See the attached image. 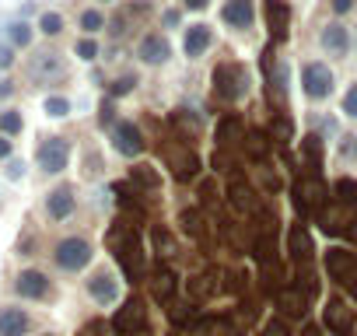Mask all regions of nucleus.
Returning a JSON list of instances; mask_svg holds the SVG:
<instances>
[{"mask_svg":"<svg viewBox=\"0 0 357 336\" xmlns=\"http://www.w3.org/2000/svg\"><path fill=\"white\" fill-rule=\"evenodd\" d=\"M214 91H218V98H225V102L245 98V95H249V70H245L242 63H235V60L218 63V70H214Z\"/></svg>","mask_w":357,"mask_h":336,"instance_id":"obj_1","label":"nucleus"},{"mask_svg":"<svg viewBox=\"0 0 357 336\" xmlns=\"http://www.w3.org/2000/svg\"><path fill=\"white\" fill-rule=\"evenodd\" d=\"M67 60L56 53V49H39L32 60H29V77L36 84H63L67 81Z\"/></svg>","mask_w":357,"mask_h":336,"instance_id":"obj_2","label":"nucleus"},{"mask_svg":"<svg viewBox=\"0 0 357 336\" xmlns=\"http://www.w3.org/2000/svg\"><path fill=\"white\" fill-rule=\"evenodd\" d=\"M91 256H95V252H91V242H88V238H77V235L56 242V249H53V263H56L60 270H67V273L84 270V266L91 263Z\"/></svg>","mask_w":357,"mask_h":336,"instance_id":"obj_3","label":"nucleus"},{"mask_svg":"<svg viewBox=\"0 0 357 336\" xmlns=\"http://www.w3.org/2000/svg\"><path fill=\"white\" fill-rule=\"evenodd\" d=\"M333 84H336V77H333V70L326 63L312 60V63L301 67V88H305L308 98H315V102L319 98H329L333 95Z\"/></svg>","mask_w":357,"mask_h":336,"instance_id":"obj_4","label":"nucleus"},{"mask_svg":"<svg viewBox=\"0 0 357 336\" xmlns=\"http://www.w3.org/2000/svg\"><path fill=\"white\" fill-rule=\"evenodd\" d=\"M70 161V144L63 137H50L39 144V168L46 176H60Z\"/></svg>","mask_w":357,"mask_h":336,"instance_id":"obj_5","label":"nucleus"},{"mask_svg":"<svg viewBox=\"0 0 357 336\" xmlns=\"http://www.w3.org/2000/svg\"><path fill=\"white\" fill-rule=\"evenodd\" d=\"M326 270L333 280L347 284V287H357V252L350 249H329L326 252Z\"/></svg>","mask_w":357,"mask_h":336,"instance_id":"obj_6","label":"nucleus"},{"mask_svg":"<svg viewBox=\"0 0 357 336\" xmlns=\"http://www.w3.org/2000/svg\"><path fill=\"white\" fill-rule=\"evenodd\" d=\"M15 291H18L22 298L43 301V298H50V294H53V284H50V277H46V273H39V270H22V273L15 277Z\"/></svg>","mask_w":357,"mask_h":336,"instance_id":"obj_7","label":"nucleus"},{"mask_svg":"<svg viewBox=\"0 0 357 336\" xmlns=\"http://www.w3.org/2000/svg\"><path fill=\"white\" fill-rule=\"evenodd\" d=\"M137 56H140L144 63L158 67V63H168V56H172V46H168V39H165L161 32H151V36H144V39H140V46H137Z\"/></svg>","mask_w":357,"mask_h":336,"instance_id":"obj_8","label":"nucleus"},{"mask_svg":"<svg viewBox=\"0 0 357 336\" xmlns=\"http://www.w3.org/2000/svg\"><path fill=\"white\" fill-rule=\"evenodd\" d=\"M165 158H168V165H172L175 179H193V176H197V168H200V161H197V154L190 151V144H183V147H168Z\"/></svg>","mask_w":357,"mask_h":336,"instance_id":"obj_9","label":"nucleus"},{"mask_svg":"<svg viewBox=\"0 0 357 336\" xmlns=\"http://www.w3.org/2000/svg\"><path fill=\"white\" fill-rule=\"evenodd\" d=\"M112 147H116L119 154L133 158V154L144 151V137H140V130H137L133 123H116V126H112Z\"/></svg>","mask_w":357,"mask_h":336,"instance_id":"obj_10","label":"nucleus"},{"mask_svg":"<svg viewBox=\"0 0 357 336\" xmlns=\"http://www.w3.org/2000/svg\"><path fill=\"white\" fill-rule=\"evenodd\" d=\"M74 207H77V197H74L70 186H60V190H53V193L46 197V214H50V221H67V217L74 214Z\"/></svg>","mask_w":357,"mask_h":336,"instance_id":"obj_11","label":"nucleus"},{"mask_svg":"<svg viewBox=\"0 0 357 336\" xmlns=\"http://www.w3.org/2000/svg\"><path fill=\"white\" fill-rule=\"evenodd\" d=\"M88 294H91L98 305H112V301L119 298V284H116V277H112L109 270H98V273L88 280Z\"/></svg>","mask_w":357,"mask_h":336,"instance_id":"obj_12","label":"nucleus"},{"mask_svg":"<svg viewBox=\"0 0 357 336\" xmlns=\"http://www.w3.org/2000/svg\"><path fill=\"white\" fill-rule=\"evenodd\" d=\"M211 43H214L211 25H190V29H186V39H183V49H186L190 60H197V56H204V53L211 49Z\"/></svg>","mask_w":357,"mask_h":336,"instance_id":"obj_13","label":"nucleus"},{"mask_svg":"<svg viewBox=\"0 0 357 336\" xmlns=\"http://www.w3.org/2000/svg\"><path fill=\"white\" fill-rule=\"evenodd\" d=\"M319 46H322L329 56H347V53H350V36H347L343 25H326V29L319 32Z\"/></svg>","mask_w":357,"mask_h":336,"instance_id":"obj_14","label":"nucleus"},{"mask_svg":"<svg viewBox=\"0 0 357 336\" xmlns=\"http://www.w3.org/2000/svg\"><path fill=\"white\" fill-rule=\"evenodd\" d=\"M266 25L273 32V39H287L291 32V8L284 0H266Z\"/></svg>","mask_w":357,"mask_h":336,"instance_id":"obj_15","label":"nucleus"},{"mask_svg":"<svg viewBox=\"0 0 357 336\" xmlns=\"http://www.w3.org/2000/svg\"><path fill=\"white\" fill-rule=\"evenodd\" d=\"M294 193H298V207H301V211H319V204L326 200V186H322V179H319V176L301 179Z\"/></svg>","mask_w":357,"mask_h":336,"instance_id":"obj_16","label":"nucleus"},{"mask_svg":"<svg viewBox=\"0 0 357 336\" xmlns=\"http://www.w3.org/2000/svg\"><path fill=\"white\" fill-rule=\"evenodd\" d=\"M32 326L29 312L22 308H0V336H25Z\"/></svg>","mask_w":357,"mask_h":336,"instance_id":"obj_17","label":"nucleus"},{"mask_svg":"<svg viewBox=\"0 0 357 336\" xmlns=\"http://www.w3.org/2000/svg\"><path fill=\"white\" fill-rule=\"evenodd\" d=\"M266 70H270V91H277V98H287V63L280 56H273V49L266 53Z\"/></svg>","mask_w":357,"mask_h":336,"instance_id":"obj_18","label":"nucleus"},{"mask_svg":"<svg viewBox=\"0 0 357 336\" xmlns=\"http://www.w3.org/2000/svg\"><path fill=\"white\" fill-rule=\"evenodd\" d=\"M221 15H225V22L235 25V29H249V25H252V4H249V0H228Z\"/></svg>","mask_w":357,"mask_h":336,"instance_id":"obj_19","label":"nucleus"},{"mask_svg":"<svg viewBox=\"0 0 357 336\" xmlns=\"http://www.w3.org/2000/svg\"><path fill=\"white\" fill-rule=\"evenodd\" d=\"M130 183L140 186V190H158L161 176L154 172V165H137V168H130Z\"/></svg>","mask_w":357,"mask_h":336,"instance_id":"obj_20","label":"nucleus"},{"mask_svg":"<svg viewBox=\"0 0 357 336\" xmlns=\"http://www.w3.org/2000/svg\"><path fill=\"white\" fill-rule=\"evenodd\" d=\"M238 140H245V133H242L238 119H225V123L218 126V144H221V147H235Z\"/></svg>","mask_w":357,"mask_h":336,"instance_id":"obj_21","label":"nucleus"},{"mask_svg":"<svg viewBox=\"0 0 357 336\" xmlns=\"http://www.w3.org/2000/svg\"><path fill=\"white\" fill-rule=\"evenodd\" d=\"M336 204L340 207H350V211H357V183L354 179H336Z\"/></svg>","mask_w":357,"mask_h":336,"instance_id":"obj_22","label":"nucleus"},{"mask_svg":"<svg viewBox=\"0 0 357 336\" xmlns=\"http://www.w3.org/2000/svg\"><path fill=\"white\" fill-rule=\"evenodd\" d=\"M245 151H249V158L263 161V158H266V151H270V140H266L259 130H249V133H245Z\"/></svg>","mask_w":357,"mask_h":336,"instance_id":"obj_23","label":"nucleus"},{"mask_svg":"<svg viewBox=\"0 0 357 336\" xmlns=\"http://www.w3.org/2000/svg\"><path fill=\"white\" fill-rule=\"evenodd\" d=\"M291 252H294V259H308L312 256V238H308V231L301 224L291 231Z\"/></svg>","mask_w":357,"mask_h":336,"instance_id":"obj_24","label":"nucleus"},{"mask_svg":"<svg viewBox=\"0 0 357 336\" xmlns=\"http://www.w3.org/2000/svg\"><path fill=\"white\" fill-rule=\"evenodd\" d=\"M172 123L183 130V133H190V137L200 133V116H193V112H186V109H175V112H172Z\"/></svg>","mask_w":357,"mask_h":336,"instance_id":"obj_25","label":"nucleus"},{"mask_svg":"<svg viewBox=\"0 0 357 336\" xmlns=\"http://www.w3.org/2000/svg\"><path fill=\"white\" fill-rule=\"evenodd\" d=\"M231 204H235L238 211H252V190H249L242 179L231 183Z\"/></svg>","mask_w":357,"mask_h":336,"instance_id":"obj_26","label":"nucleus"},{"mask_svg":"<svg viewBox=\"0 0 357 336\" xmlns=\"http://www.w3.org/2000/svg\"><path fill=\"white\" fill-rule=\"evenodd\" d=\"M39 29H43L46 36H60V32H63V18H60L56 11H46V15L39 18Z\"/></svg>","mask_w":357,"mask_h":336,"instance_id":"obj_27","label":"nucleus"},{"mask_svg":"<svg viewBox=\"0 0 357 336\" xmlns=\"http://www.w3.org/2000/svg\"><path fill=\"white\" fill-rule=\"evenodd\" d=\"M326 319H329L333 326H347V322H350V312H347V305H343V301H329Z\"/></svg>","mask_w":357,"mask_h":336,"instance_id":"obj_28","label":"nucleus"},{"mask_svg":"<svg viewBox=\"0 0 357 336\" xmlns=\"http://www.w3.org/2000/svg\"><path fill=\"white\" fill-rule=\"evenodd\" d=\"M67 112H70V102H67V98H60V95L46 98V116H53V119H63Z\"/></svg>","mask_w":357,"mask_h":336,"instance_id":"obj_29","label":"nucleus"},{"mask_svg":"<svg viewBox=\"0 0 357 336\" xmlns=\"http://www.w3.org/2000/svg\"><path fill=\"white\" fill-rule=\"evenodd\" d=\"M301 147H305V154H308L312 168H319V158H322V140H319V137H305V140H301Z\"/></svg>","mask_w":357,"mask_h":336,"instance_id":"obj_30","label":"nucleus"},{"mask_svg":"<svg viewBox=\"0 0 357 336\" xmlns=\"http://www.w3.org/2000/svg\"><path fill=\"white\" fill-rule=\"evenodd\" d=\"M81 29H84V32H102V29H105V18H102L98 11H84V15H81Z\"/></svg>","mask_w":357,"mask_h":336,"instance_id":"obj_31","label":"nucleus"},{"mask_svg":"<svg viewBox=\"0 0 357 336\" xmlns=\"http://www.w3.org/2000/svg\"><path fill=\"white\" fill-rule=\"evenodd\" d=\"M11 43H15V46H29V43H32V29H29L25 22H15V25H11Z\"/></svg>","mask_w":357,"mask_h":336,"instance_id":"obj_32","label":"nucleus"},{"mask_svg":"<svg viewBox=\"0 0 357 336\" xmlns=\"http://www.w3.org/2000/svg\"><path fill=\"white\" fill-rule=\"evenodd\" d=\"M137 84H140V81H137L133 74H126V77H119V81H116V84L109 88V95H112V98H119V95H130V91H133Z\"/></svg>","mask_w":357,"mask_h":336,"instance_id":"obj_33","label":"nucleus"},{"mask_svg":"<svg viewBox=\"0 0 357 336\" xmlns=\"http://www.w3.org/2000/svg\"><path fill=\"white\" fill-rule=\"evenodd\" d=\"M154 245L161 249V256H175V252H178V249H175V238H172L168 231H161V228L154 231Z\"/></svg>","mask_w":357,"mask_h":336,"instance_id":"obj_34","label":"nucleus"},{"mask_svg":"<svg viewBox=\"0 0 357 336\" xmlns=\"http://www.w3.org/2000/svg\"><path fill=\"white\" fill-rule=\"evenodd\" d=\"M140 315H144V308H140V301H130V305L123 308V315L116 319V326H130V322H140Z\"/></svg>","mask_w":357,"mask_h":336,"instance_id":"obj_35","label":"nucleus"},{"mask_svg":"<svg viewBox=\"0 0 357 336\" xmlns=\"http://www.w3.org/2000/svg\"><path fill=\"white\" fill-rule=\"evenodd\" d=\"M0 130H4L8 137L22 133V116L18 112H4V116H0Z\"/></svg>","mask_w":357,"mask_h":336,"instance_id":"obj_36","label":"nucleus"},{"mask_svg":"<svg viewBox=\"0 0 357 336\" xmlns=\"http://www.w3.org/2000/svg\"><path fill=\"white\" fill-rule=\"evenodd\" d=\"M280 305H284L287 312H301V308H305V298H301L298 291H284V294H280Z\"/></svg>","mask_w":357,"mask_h":336,"instance_id":"obj_37","label":"nucleus"},{"mask_svg":"<svg viewBox=\"0 0 357 336\" xmlns=\"http://www.w3.org/2000/svg\"><path fill=\"white\" fill-rule=\"evenodd\" d=\"M273 137L277 140H291V119L287 116H277L273 119Z\"/></svg>","mask_w":357,"mask_h":336,"instance_id":"obj_38","label":"nucleus"},{"mask_svg":"<svg viewBox=\"0 0 357 336\" xmlns=\"http://www.w3.org/2000/svg\"><path fill=\"white\" fill-rule=\"evenodd\" d=\"M98 172H102V158H98V154L91 151V154L84 158V176H88V179H95Z\"/></svg>","mask_w":357,"mask_h":336,"instance_id":"obj_39","label":"nucleus"},{"mask_svg":"<svg viewBox=\"0 0 357 336\" xmlns=\"http://www.w3.org/2000/svg\"><path fill=\"white\" fill-rule=\"evenodd\" d=\"M77 56H81V60H95V56H98L95 39H81V43H77Z\"/></svg>","mask_w":357,"mask_h":336,"instance_id":"obj_40","label":"nucleus"},{"mask_svg":"<svg viewBox=\"0 0 357 336\" xmlns=\"http://www.w3.org/2000/svg\"><path fill=\"white\" fill-rule=\"evenodd\" d=\"M172 280H175L172 273H161V277L154 280V294H158V298H168V294H172Z\"/></svg>","mask_w":357,"mask_h":336,"instance_id":"obj_41","label":"nucleus"},{"mask_svg":"<svg viewBox=\"0 0 357 336\" xmlns=\"http://www.w3.org/2000/svg\"><path fill=\"white\" fill-rule=\"evenodd\" d=\"M343 112L357 119V84H354V88H350V91L343 95Z\"/></svg>","mask_w":357,"mask_h":336,"instance_id":"obj_42","label":"nucleus"},{"mask_svg":"<svg viewBox=\"0 0 357 336\" xmlns=\"http://www.w3.org/2000/svg\"><path fill=\"white\" fill-rule=\"evenodd\" d=\"M116 119V109H112V102H102V109H98V123L102 126H109Z\"/></svg>","mask_w":357,"mask_h":336,"instance_id":"obj_43","label":"nucleus"},{"mask_svg":"<svg viewBox=\"0 0 357 336\" xmlns=\"http://www.w3.org/2000/svg\"><path fill=\"white\" fill-rule=\"evenodd\" d=\"M25 176V161H11L8 165V179H22Z\"/></svg>","mask_w":357,"mask_h":336,"instance_id":"obj_44","label":"nucleus"},{"mask_svg":"<svg viewBox=\"0 0 357 336\" xmlns=\"http://www.w3.org/2000/svg\"><path fill=\"white\" fill-rule=\"evenodd\" d=\"M183 224H186L193 235H200V217H197V214H190V211H186V214H183Z\"/></svg>","mask_w":357,"mask_h":336,"instance_id":"obj_45","label":"nucleus"},{"mask_svg":"<svg viewBox=\"0 0 357 336\" xmlns=\"http://www.w3.org/2000/svg\"><path fill=\"white\" fill-rule=\"evenodd\" d=\"M11 63H15V53H11L8 46H0V70H8Z\"/></svg>","mask_w":357,"mask_h":336,"instance_id":"obj_46","label":"nucleus"},{"mask_svg":"<svg viewBox=\"0 0 357 336\" xmlns=\"http://www.w3.org/2000/svg\"><path fill=\"white\" fill-rule=\"evenodd\" d=\"M350 8H354V0H333V11L336 15H347Z\"/></svg>","mask_w":357,"mask_h":336,"instance_id":"obj_47","label":"nucleus"},{"mask_svg":"<svg viewBox=\"0 0 357 336\" xmlns=\"http://www.w3.org/2000/svg\"><path fill=\"white\" fill-rule=\"evenodd\" d=\"M343 154H347L350 161H357V140H347V147H343Z\"/></svg>","mask_w":357,"mask_h":336,"instance_id":"obj_48","label":"nucleus"},{"mask_svg":"<svg viewBox=\"0 0 357 336\" xmlns=\"http://www.w3.org/2000/svg\"><path fill=\"white\" fill-rule=\"evenodd\" d=\"M347 235L357 242V211H354V217H350V224H347Z\"/></svg>","mask_w":357,"mask_h":336,"instance_id":"obj_49","label":"nucleus"},{"mask_svg":"<svg viewBox=\"0 0 357 336\" xmlns=\"http://www.w3.org/2000/svg\"><path fill=\"white\" fill-rule=\"evenodd\" d=\"M8 154H11V140L0 137V158H8Z\"/></svg>","mask_w":357,"mask_h":336,"instance_id":"obj_50","label":"nucleus"},{"mask_svg":"<svg viewBox=\"0 0 357 336\" xmlns=\"http://www.w3.org/2000/svg\"><path fill=\"white\" fill-rule=\"evenodd\" d=\"M186 8H193V11H204V8H207V0H186Z\"/></svg>","mask_w":357,"mask_h":336,"instance_id":"obj_51","label":"nucleus"},{"mask_svg":"<svg viewBox=\"0 0 357 336\" xmlns=\"http://www.w3.org/2000/svg\"><path fill=\"white\" fill-rule=\"evenodd\" d=\"M280 333H284L280 322H270V326H266V336H280Z\"/></svg>","mask_w":357,"mask_h":336,"instance_id":"obj_52","label":"nucleus"},{"mask_svg":"<svg viewBox=\"0 0 357 336\" xmlns=\"http://www.w3.org/2000/svg\"><path fill=\"white\" fill-rule=\"evenodd\" d=\"M15 88H11V81H0V95H11Z\"/></svg>","mask_w":357,"mask_h":336,"instance_id":"obj_53","label":"nucleus"},{"mask_svg":"<svg viewBox=\"0 0 357 336\" xmlns=\"http://www.w3.org/2000/svg\"><path fill=\"white\" fill-rule=\"evenodd\" d=\"M46 336H56V333H46Z\"/></svg>","mask_w":357,"mask_h":336,"instance_id":"obj_54","label":"nucleus"}]
</instances>
